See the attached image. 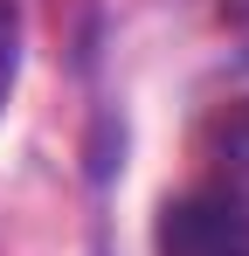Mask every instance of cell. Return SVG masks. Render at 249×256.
<instances>
[{"label":"cell","mask_w":249,"mask_h":256,"mask_svg":"<svg viewBox=\"0 0 249 256\" xmlns=\"http://www.w3.org/2000/svg\"><path fill=\"white\" fill-rule=\"evenodd\" d=\"M152 256H249V201L236 194H173L152 222Z\"/></svg>","instance_id":"1"},{"label":"cell","mask_w":249,"mask_h":256,"mask_svg":"<svg viewBox=\"0 0 249 256\" xmlns=\"http://www.w3.org/2000/svg\"><path fill=\"white\" fill-rule=\"evenodd\" d=\"M201 187L249 201V111H228V118H222V160L208 166V180H201Z\"/></svg>","instance_id":"2"},{"label":"cell","mask_w":249,"mask_h":256,"mask_svg":"<svg viewBox=\"0 0 249 256\" xmlns=\"http://www.w3.org/2000/svg\"><path fill=\"white\" fill-rule=\"evenodd\" d=\"M14 76H21V14L0 0V111L14 97Z\"/></svg>","instance_id":"3"}]
</instances>
